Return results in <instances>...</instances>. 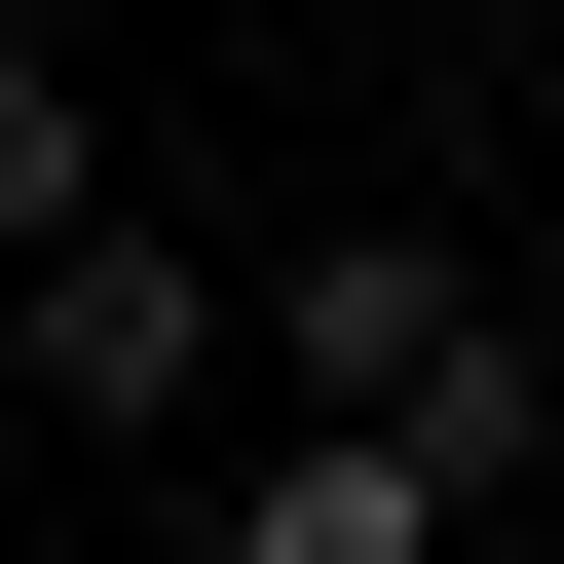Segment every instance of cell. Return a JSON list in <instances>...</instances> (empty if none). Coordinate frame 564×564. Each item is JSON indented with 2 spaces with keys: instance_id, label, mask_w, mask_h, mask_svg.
<instances>
[{
  "instance_id": "obj_2",
  "label": "cell",
  "mask_w": 564,
  "mask_h": 564,
  "mask_svg": "<svg viewBox=\"0 0 564 564\" xmlns=\"http://www.w3.org/2000/svg\"><path fill=\"white\" fill-rule=\"evenodd\" d=\"M0 377H39V414H113V452H151V414L226 377V263H188V226H39V263H0Z\"/></svg>"
},
{
  "instance_id": "obj_3",
  "label": "cell",
  "mask_w": 564,
  "mask_h": 564,
  "mask_svg": "<svg viewBox=\"0 0 564 564\" xmlns=\"http://www.w3.org/2000/svg\"><path fill=\"white\" fill-rule=\"evenodd\" d=\"M226 564H452V489H414V452H339V414H302V452H226Z\"/></svg>"
},
{
  "instance_id": "obj_4",
  "label": "cell",
  "mask_w": 564,
  "mask_h": 564,
  "mask_svg": "<svg viewBox=\"0 0 564 564\" xmlns=\"http://www.w3.org/2000/svg\"><path fill=\"white\" fill-rule=\"evenodd\" d=\"M39 226H113V151H76V76H39V39H0V263H39Z\"/></svg>"
},
{
  "instance_id": "obj_1",
  "label": "cell",
  "mask_w": 564,
  "mask_h": 564,
  "mask_svg": "<svg viewBox=\"0 0 564 564\" xmlns=\"http://www.w3.org/2000/svg\"><path fill=\"white\" fill-rule=\"evenodd\" d=\"M263 339H302V414H339V452H414L452 527H527L564 377H527V302H489L452 226H302V302H263Z\"/></svg>"
}]
</instances>
